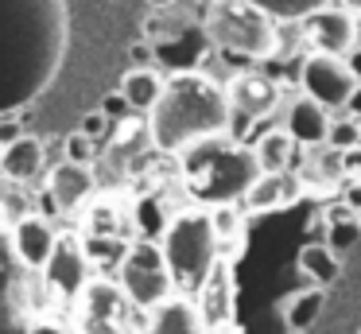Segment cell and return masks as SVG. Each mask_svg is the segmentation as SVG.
I'll return each instance as SVG.
<instances>
[{
    "mask_svg": "<svg viewBox=\"0 0 361 334\" xmlns=\"http://www.w3.org/2000/svg\"><path fill=\"white\" fill-rule=\"evenodd\" d=\"M299 194H303V179H299V171H276V175H260L257 179V186L249 191L245 206H249L252 214H272V210L295 206Z\"/></svg>",
    "mask_w": 361,
    "mask_h": 334,
    "instance_id": "cell-14",
    "label": "cell"
},
{
    "mask_svg": "<svg viewBox=\"0 0 361 334\" xmlns=\"http://www.w3.org/2000/svg\"><path fill=\"white\" fill-rule=\"evenodd\" d=\"M233 121L229 85H221L206 70H175L164 85L159 105L148 113V136L156 152L179 155L198 140L226 136Z\"/></svg>",
    "mask_w": 361,
    "mask_h": 334,
    "instance_id": "cell-1",
    "label": "cell"
},
{
    "mask_svg": "<svg viewBox=\"0 0 361 334\" xmlns=\"http://www.w3.org/2000/svg\"><path fill=\"white\" fill-rule=\"evenodd\" d=\"M94 186H97V179H94V171H90V163H71V160H63L47 179V191H51V198H55L59 210L82 206V202L94 194Z\"/></svg>",
    "mask_w": 361,
    "mask_h": 334,
    "instance_id": "cell-16",
    "label": "cell"
},
{
    "mask_svg": "<svg viewBox=\"0 0 361 334\" xmlns=\"http://www.w3.org/2000/svg\"><path fill=\"white\" fill-rule=\"evenodd\" d=\"M350 66H353V78H357V85H361V47L350 54Z\"/></svg>",
    "mask_w": 361,
    "mask_h": 334,
    "instance_id": "cell-32",
    "label": "cell"
},
{
    "mask_svg": "<svg viewBox=\"0 0 361 334\" xmlns=\"http://www.w3.org/2000/svg\"><path fill=\"white\" fill-rule=\"evenodd\" d=\"M12 245H16V256L27 264V268H47L51 253H55L59 237L51 229V222L43 214H24L16 225H12Z\"/></svg>",
    "mask_w": 361,
    "mask_h": 334,
    "instance_id": "cell-12",
    "label": "cell"
},
{
    "mask_svg": "<svg viewBox=\"0 0 361 334\" xmlns=\"http://www.w3.org/2000/svg\"><path fill=\"white\" fill-rule=\"evenodd\" d=\"M148 4H152V8H156V12H167V8H171V4H175V0H148Z\"/></svg>",
    "mask_w": 361,
    "mask_h": 334,
    "instance_id": "cell-33",
    "label": "cell"
},
{
    "mask_svg": "<svg viewBox=\"0 0 361 334\" xmlns=\"http://www.w3.org/2000/svg\"><path fill=\"white\" fill-rule=\"evenodd\" d=\"M210 222H214V233H218V245H221V261H226V256H229V245H233V241H241L245 222H241V214H237L233 206L210 210Z\"/></svg>",
    "mask_w": 361,
    "mask_h": 334,
    "instance_id": "cell-25",
    "label": "cell"
},
{
    "mask_svg": "<svg viewBox=\"0 0 361 334\" xmlns=\"http://www.w3.org/2000/svg\"><path fill=\"white\" fill-rule=\"evenodd\" d=\"M164 85L167 78L159 74L156 66H133L125 78H121V97L133 113H152L164 97Z\"/></svg>",
    "mask_w": 361,
    "mask_h": 334,
    "instance_id": "cell-19",
    "label": "cell"
},
{
    "mask_svg": "<svg viewBox=\"0 0 361 334\" xmlns=\"http://www.w3.org/2000/svg\"><path fill=\"white\" fill-rule=\"evenodd\" d=\"M288 334H303V330H288Z\"/></svg>",
    "mask_w": 361,
    "mask_h": 334,
    "instance_id": "cell-35",
    "label": "cell"
},
{
    "mask_svg": "<svg viewBox=\"0 0 361 334\" xmlns=\"http://www.w3.org/2000/svg\"><path fill=\"white\" fill-rule=\"evenodd\" d=\"M299 179H303V183H319V186L345 183V152H338V148H330V144L311 148V155H307Z\"/></svg>",
    "mask_w": 361,
    "mask_h": 334,
    "instance_id": "cell-21",
    "label": "cell"
},
{
    "mask_svg": "<svg viewBox=\"0 0 361 334\" xmlns=\"http://www.w3.org/2000/svg\"><path fill=\"white\" fill-rule=\"evenodd\" d=\"M148 334H206V323L198 315V303L190 295L175 292L167 303H159L148 318Z\"/></svg>",
    "mask_w": 361,
    "mask_h": 334,
    "instance_id": "cell-17",
    "label": "cell"
},
{
    "mask_svg": "<svg viewBox=\"0 0 361 334\" xmlns=\"http://www.w3.org/2000/svg\"><path fill=\"white\" fill-rule=\"evenodd\" d=\"M164 256H167V268H171L175 292L179 295L202 292V284L221 261V245H218V233H214L210 210L187 206L183 214H175L171 225L164 229Z\"/></svg>",
    "mask_w": 361,
    "mask_h": 334,
    "instance_id": "cell-3",
    "label": "cell"
},
{
    "mask_svg": "<svg viewBox=\"0 0 361 334\" xmlns=\"http://www.w3.org/2000/svg\"><path fill=\"white\" fill-rule=\"evenodd\" d=\"M43 160H47V152H43V140H35V136H16L8 148H4V152H0V171H4L12 183H32V179H39Z\"/></svg>",
    "mask_w": 361,
    "mask_h": 334,
    "instance_id": "cell-18",
    "label": "cell"
},
{
    "mask_svg": "<svg viewBox=\"0 0 361 334\" xmlns=\"http://www.w3.org/2000/svg\"><path fill=\"white\" fill-rule=\"evenodd\" d=\"M264 175L257 163L252 144L237 136H210L179 152V183L195 202L218 210V206H237L249 198L257 179Z\"/></svg>",
    "mask_w": 361,
    "mask_h": 334,
    "instance_id": "cell-2",
    "label": "cell"
},
{
    "mask_svg": "<svg viewBox=\"0 0 361 334\" xmlns=\"http://www.w3.org/2000/svg\"><path fill=\"white\" fill-rule=\"evenodd\" d=\"M330 109H322L311 97H295L288 105V124L283 129L299 140V148H322L330 140Z\"/></svg>",
    "mask_w": 361,
    "mask_h": 334,
    "instance_id": "cell-15",
    "label": "cell"
},
{
    "mask_svg": "<svg viewBox=\"0 0 361 334\" xmlns=\"http://www.w3.org/2000/svg\"><path fill=\"white\" fill-rule=\"evenodd\" d=\"M24 334H78V326L74 323H66V318H35L32 326H27Z\"/></svg>",
    "mask_w": 361,
    "mask_h": 334,
    "instance_id": "cell-28",
    "label": "cell"
},
{
    "mask_svg": "<svg viewBox=\"0 0 361 334\" xmlns=\"http://www.w3.org/2000/svg\"><path fill=\"white\" fill-rule=\"evenodd\" d=\"M361 241V225H357V217H345V222H330V241L326 245L334 249H350V245H357Z\"/></svg>",
    "mask_w": 361,
    "mask_h": 334,
    "instance_id": "cell-27",
    "label": "cell"
},
{
    "mask_svg": "<svg viewBox=\"0 0 361 334\" xmlns=\"http://www.w3.org/2000/svg\"><path fill=\"white\" fill-rule=\"evenodd\" d=\"M195 303H198V315H202L206 330L233 323V272H229L226 261H218V268L210 272V280L202 284Z\"/></svg>",
    "mask_w": 361,
    "mask_h": 334,
    "instance_id": "cell-13",
    "label": "cell"
},
{
    "mask_svg": "<svg viewBox=\"0 0 361 334\" xmlns=\"http://www.w3.org/2000/svg\"><path fill=\"white\" fill-rule=\"evenodd\" d=\"M326 307V287H307V292H295L283 307V318H288V330H303L319 318V311Z\"/></svg>",
    "mask_w": 361,
    "mask_h": 334,
    "instance_id": "cell-23",
    "label": "cell"
},
{
    "mask_svg": "<svg viewBox=\"0 0 361 334\" xmlns=\"http://www.w3.org/2000/svg\"><path fill=\"white\" fill-rule=\"evenodd\" d=\"M357 334H361V330H357Z\"/></svg>",
    "mask_w": 361,
    "mask_h": 334,
    "instance_id": "cell-37",
    "label": "cell"
},
{
    "mask_svg": "<svg viewBox=\"0 0 361 334\" xmlns=\"http://www.w3.org/2000/svg\"><path fill=\"white\" fill-rule=\"evenodd\" d=\"M86 253L90 261L97 264H117L125 261V253L136 245V229H140V222H136V202H117V194H105V198H97L94 206H90L86 214Z\"/></svg>",
    "mask_w": 361,
    "mask_h": 334,
    "instance_id": "cell-5",
    "label": "cell"
},
{
    "mask_svg": "<svg viewBox=\"0 0 361 334\" xmlns=\"http://www.w3.org/2000/svg\"><path fill=\"white\" fill-rule=\"evenodd\" d=\"M229 101H233L237 121H257V117H268L276 109L280 85L264 70H237L233 82H229Z\"/></svg>",
    "mask_w": 361,
    "mask_h": 334,
    "instance_id": "cell-11",
    "label": "cell"
},
{
    "mask_svg": "<svg viewBox=\"0 0 361 334\" xmlns=\"http://www.w3.org/2000/svg\"><path fill=\"white\" fill-rule=\"evenodd\" d=\"M202 31L214 47L249 62H264L280 54V23L252 8L249 0H206Z\"/></svg>",
    "mask_w": 361,
    "mask_h": 334,
    "instance_id": "cell-4",
    "label": "cell"
},
{
    "mask_svg": "<svg viewBox=\"0 0 361 334\" xmlns=\"http://www.w3.org/2000/svg\"><path fill=\"white\" fill-rule=\"evenodd\" d=\"M252 152H257L260 171H264V175H276V171H291L295 152H299V140L291 136L288 129H268L264 136H257Z\"/></svg>",
    "mask_w": 361,
    "mask_h": 334,
    "instance_id": "cell-20",
    "label": "cell"
},
{
    "mask_svg": "<svg viewBox=\"0 0 361 334\" xmlns=\"http://www.w3.org/2000/svg\"><path fill=\"white\" fill-rule=\"evenodd\" d=\"M342 8H350L353 16H361V0H342Z\"/></svg>",
    "mask_w": 361,
    "mask_h": 334,
    "instance_id": "cell-34",
    "label": "cell"
},
{
    "mask_svg": "<svg viewBox=\"0 0 361 334\" xmlns=\"http://www.w3.org/2000/svg\"><path fill=\"white\" fill-rule=\"evenodd\" d=\"M90 264L94 261L86 253V241L74 237V233H63L47 268H43V284L59 299H82V292L90 287Z\"/></svg>",
    "mask_w": 361,
    "mask_h": 334,
    "instance_id": "cell-9",
    "label": "cell"
},
{
    "mask_svg": "<svg viewBox=\"0 0 361 334\" xmlns=\"http://www.w3.org/2000/svg\"><path fill=\"white\" fill-rule=\"evenodd\" d=\"M361 31H357V16L342 4H330L322 12H314L311 20H303V39L311 43V51L319 54H338V59H350L361 47Z\"/></svg>",
    "mask_w": 361,
    "mask_h": 334,
    "instance_id": "cell-10",
    "label": "cell"
},
{
    "mask_svg": "<svg viewBox=\"0 0 361 334\" xmlns=\"http://www.w3.org/2000/svg\"><path fill=\"white\" fill-rule=\"evenodd\" d=\"M345 109H350V117H353V121L361 124V85H357V90H353V97H350V105H345Z\"/></svg>",
    "mask_w": 361,
    "mask_h": 334,
    "instance_id": "cell-31",
    "label": "cell"
},
{
    "mask_svg": "<svg viewBox=\"0 0 361 334\" xmlns=\"http://www.w3.org/2000/svg\"><path fill=\"white\" fill-rule=\"evenodd\" d=\"M299 82H303V97L319 101L322 109H345L350 97H353V90H357V78H353L350 59L319 54V51H311L303 59Z\"/></svg>",
    "mask_w": 361,
    "mask_h": 334,
    "instance_id": "cell-8",
    "label": "cell"
},
{
    "mask_svg": "<svg viewBox=\"0 0 361 334\" xmlns=\"http://www.w3.org/2000/svg\"><path fill=\"white\" fill-rule=\"evenodd\" d=\"M252 8H260L264 16H272L276 23H303L314 12L330 8V0H249Z\"/></svg>",
    "mask_w": 361,
    "mask_h": 334,
    "instance_id": "cell-24",
    "label": "cell"
},
{
    "mask_svg": "<svg viewBox=\"0 0 361 334\" xmlns=\"http://www.w3.org/2000/svg\"><path fill=\"white\" fill-rule=\"evenodd\" d=\"M345 183H357L361 186V148L345 152Z\"/></svg>",
    "mask_w": 361,
    "mask_h": 334,
    "instance_id": "cell-30",
    "label": "cell"
},
{
    "mask_svg": "<svg viewBox=\"0 0 361 334\" xmlns=\"http://www.w3.org/2000/svg\"><path fill=\"white\" fill-rule=\"evenodd\" d=\"M133 299L117 280H90L78 299V334H128L133 326Z\"/></svg>",
    "mask_w": 361,
    "mask_h": 334,
    "instance_id": "cell-7",
    "label": "cell"
},
{
    "mask_svg": "<svg viewBox=\"0 0 361 334\" xmlns=\"http://www.w3.org/2000/svg\"><path fill=\"white\" fill-rule=\"evenodd\" d=\"M330 148H338V152H353V148H361V124L353 121H338V124H330V140H326Z\"/></svg>",
    "mask_w": 361,
    "mask_h": 334,
    "instance_id": "cell-26",
    "label": "cell"
},
{
    "mask_svg": "<svg viewBox=\"0 0 361 334\" xmlns=\"http://www.w3.org/2000/svg\"><path fill=\"white\" fill-rule=\"evenodd\" d=\"M66 160L71 163H90V136L86 132H74V136L66 140Z\"/></svg>",
    "mask_w": 361,
    "mask_h": 334,
    "instance_id": "cell-29",
    "label": "cell"
},
{
    "mask_svg": "<svg viewBox=\"0 0 361 334\" xmlns=\"http://www.w3.org/2000/svg\"><path fill=\"white\" fill-rule=\"evenodd\" d=\"M117 272H121L117 284L125 287L133 307L156 311L159 303H167L175 295V280H171V268H167L164 245H156V241H148V237H140L128 249Z\"/></svg>",
    "mask_w": 361,
    "mask_h": 334,
    "instance_id": "cell-6",
    "label": "cell"
},
{
    "mask_svg": "<svg viewBox=\"0 0 361 334\" xmlns=\"http://www.w3.org/2000/svg\"><path fill=\"white\" fill-rule=\"evenodd\" d=\"M299 268L311 280V287H330L338 280V272H342V264H338V253L330 245L311 241V245L299 249Z\"/></svg>",
    "mask_w": 361,
    "mask_h": 334,
    "instance_id": "cell-22",
    "label": "cell"
},
{
    "mask_svg": "<svg viewBox=\"0 0 361 334\" xmlns=\"http://www.w3.org/2000/svg\"><path fill=\"white\" fill-rule=\"evenodd\" d=\"M357 225H361V214H357Z\"/></svg>",
    "mask_w": 361,
    "mask_h": 334,
    "instance_id": "cell-36",
    "label": "cell"
}]
</instances>
